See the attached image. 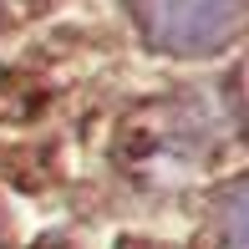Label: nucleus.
Returning a JSON list of instances; mask_svg holds the SVG:
<instances>
[{
    "mask_svg": "<svg viewBox=\"0 0 249 249\" xmlns=\"http://www.w3.org/2000/svg\"><path fill=\"white\" fill-rule=\"evenodd\" d=\"M142 36L173 56H209L249 20V0H132Z\"/></svg>",
    "mask_w": 249,
    "mask_h": 249,
    "instance_id": "obj_1",
    "label": "nucleus"
},
{
    "mask_svg": "<svg viewBox=\"0 0 249 249\" xmlns=\"http://www.w3.org/2000/svg\"><path fill=\"white\" fill-rule=\"evenodd\" d=\"M219 229L229 249H249V183H239L219 209Z\"/></svg>",
    "mask_w": 249,
    "mask_h": 249,
    "instance_id": "obj_2",
    "label": "nucleus"
}]
</instances>
